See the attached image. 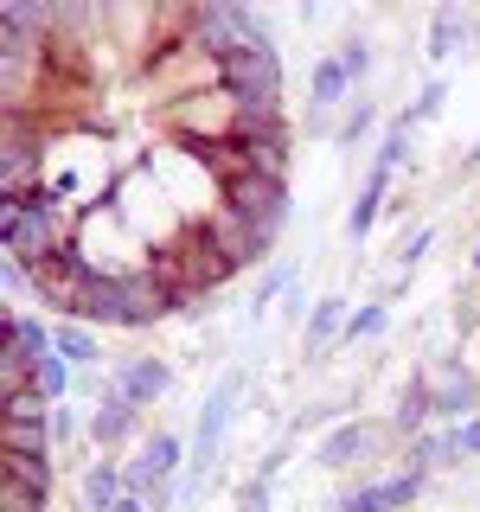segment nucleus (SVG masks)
<instances>
[{"label": "nucleus", "mask_w": 480, "mask_h": 512, "mask_svg": "<svg viewBox=\"0 0 480 512\" xmlns=\"http://www.w3.org/2000/svg\"><path fill=\"white\" fill-rule=\"evenodd\" d=\"M442 109V84H423V96H416V103L404 109V116H397V128H410V122H423V116H436Z\"/></svg>", "instance_id": "nucleus-26"}, {"label": "nucleus", "mask_w": 480, "mask_h": 512, "mask_svg": "<svg viewBox=\"0 0 480 512\" xmlns=\"http://www.w3.org/2000/svg\"><path fill=\"white\" fill-rule=\"evenodd\" d=\"M244 512H269V480H263V474L244 487Z\"/></svg>", "instance_id": "nucleus-30"}, {"label": "nucleus", "mask_w": 480, "mask_h": 512, "mask_svg": "<svg viewBox=\"0 0 480 512\" xmlns=\"http://www.w3.org/2000/svg\"><path fill=\"white\" fill-rule=\"evenodd\" d=\"M116 512H154V506L141 500V493H122V500H116Z\"/></svg>", "instance_id": "nucleus-33"}, {"label": "nucleus", "mask_w": 480, "mask_h": 512, "mask_svg": "<svg viewBox=\"0 0 480 512\" xmlns=\"http://www.w3.org/2000/svg\"><path fill=\"white\" fill-rule=\"evenodd\" d=\"M32 384L45 391V404H58L64 397V384H71V359L52 346V352H39V365H32Z\"/></svg>", "instance_id": "nucleus-20"}, {"label": "nucleus", "mask_w": 480, "mask_h": 512, "mask_svg": "<svg viewBox=\"0 0 480 512\" xmlns=\"http://www.w3.org/2000/svg\"><path fill=\"white\" fill-rule=\"evenodd\" d=\"M340 64H346V77H352V84H359V77L372 71V45H365V39H346V52H340Z\"/></svg>", "instance_id": "nucleus-27"}, {"label": "nucleus", "mask_w": 480, "mask_h": 512, "mask_svg": "<svg viewBox=\"0 0 480 512\" xmlns=\"http://www.w3.org/2000/svg\"><path fill=\"white\" fill-rule=\"evenodd\" d=\"M365 128H372V103H352V109H346V122H340V141L352 148V141H359Z\"/></svg>", "instance_id": "nucleus-28"}, {"label": "nucleus", "mask_w": 480, "mask_h": 512, "mask_svg": "<svg viewBox=\"0 0 480 512\" xmlns=\"http://www.w3.org/2000/svg\"><path fill=\"white\" fill-rule=\"evenodd\" d=\"M199 231H205V244H212L218 256H231L237 269H244V263H256V256H269V244H276V231H269V224H250V218H237L231 205H218V212L205 218Z\"/></svg>", "instance_id": "nucleus-4"}, {"label": "nucleus", "mask_w": 480, "mask_h": 512, "mask_svg": "<svg viewBox=\"0 0 480 512\" xmlns=\"http://www.w3.org/2000/svg\"><path fill=\"white\" fill-rule=\"evenodd\" d=\"M0 218H7V256L26 269H39L45 256L71 250L64 244V212H58V192L45 186L39 199H7L0 205Z\"/></svg>", "instance_id": "nucleus-2"}, {"label": "nucleus", "mask_w": 480, "mask_h": 512, "mask_svg": "<svg viewBox=\"0 0 480 512\" xmlns=\"http://www.w3.org/2000/svg\"><path fill=\"white\" fill-rule=\"evenodd\" d=\"M58 436H77V416L64 410V404H52V442H58Z\"/></svg>", "instance_id": "nucleus-31"}, {"label": "nucleus", "mask_w": 480, "mask_h": 512, "mask_svg": "<svg viewBox=\"0 0 480 512\" xmlns=\"http://www.w3.org/2000/svg\"><path fill=\"white\" fill-rule=\"evenodd\" d=\"M0 480H20V487H32L45 500L52 493V455H7L0 448Z\"/></svg>", "instance_id": "nucleus-14"}, {"label": "nucleus", "mask_w": 480, "mask_h": 512, "mask_svg": "<svg viewBox=\"0 0 480 512\" xmlns=\"http://www.w3.org/2000/svg\"><path fill=\"white\" fill-rule=\"evenodd\" d=\"M128 493V480L116 461H90V474H84V506L90 512H116V500Z\"/></svg>", "instance_id": "nucleus-13"}, {"label": "nucleus", "mask_w": 480, "mask_h": 512, "mask_svg": "<svg viewBox=\"0 0 480 512\" xmlns=\"http://www.w3.org/2000/svg\"><path fill=\"white\" fill-rule=\"evenodd\" d=\"M237 397H244V372H224L218 391L205 397V410H199V429H192V461H186V480H180V500H199L205 493V474H212V461H218V442H224V429H231Z\"/></svg>", "instance_id": "nucleus-3"}, {"label": "nucleus", "mask_w": 480, "mask_h": 512, "mask_svg": "<svg viewBox=\"0 0 480 512\" xmlns=\"http://www.w3.org/2000/svg\"><path fill=\"white\" fill-rule=\"evenodd\" d=\"M423 480L429 474H416V468H404V474H391V480H378V487H352L333 512H404L416 493H423Z\"/></svg>", "instance_id": "nucleus-8"}, {"label": "nucleus", "mask_w": 480, "mask_h": 512, "mask_svg": "<svg viewBox=\"0 0 480 512\" xmlns=\"http://www.w3.org/2000/svg\"><path fill=\"white\" fill-rule=\"evenodd\" d=\"M372 442H384V429H365V423H346V429H333V436L320 442V468H346V461H359Z\"/></svg>", "instance_id": "nucleus-12"}, {"label": "nucleus", "mask_w": 480, "mask_h": 512, "mask_svg": "<svg viewBox=\"0 0 480 512\" xmlns=\"http://www.w3.org/2000/svg\"><path fill=\"white\" fill-rule=\"evenodd\" d=\"M461 39H468V20H461V13H436V20H429V58L461 52Z\"/></svg>", "instance_id": "nucleus-21"}, {"label": "nucleus", "mask_w": 480, "mask_h": 512, "mask_svg": "<svg viewBox=\"0 0 480 512\" xmlns=\"http://www.w3.org/2000/svg\"><path fill=\"white\" fill-rule=\"evenodd\" d=\"M0 442H7V455H52V416H7Z\"/></svg>", "instance_id": "nucleus-11"}, {"label": "nucleus", "mask_w": 480, "mask_h": 512, "mask_svg": "<svg viewBox=\"0 0 480 512\" xmlns=\"http://www.w3.org/2000/svg\"><path fill=\"white\" fill-rule=\"evenodd\" d=\"M346 84H352L346 64L340 58H320V71H314V128H327V109L346 96Z\"/></svg>", "instance_id": "nucleus-16"}, {"label": "nucleus", "mask_w": 480, "mask_h": 512, "mask_svg": "<svg viewBox=\"0 0 480 512\" xmlns=\"http://www.w3.org/2000/svg\"><path fill=\"white\" fill-rule=\"evenodd\" d=\"M128 429H135V404L109 391L103 404H96V416H90V442H122Z\"/></svg>", "instance_id": "nucleus-15"}, {"label": "nucleus", "mask_w": 480, "mask_h": 512, "mask_svg": "<svg viewBox=\"0 0 480 512\" xmlns=\"http://www.w3.org/2000/svg\"><path fill=\"white\" fill-rule=\"evenodd\" d=\"M429 416H436V391H429V378H416L404 391V404H397V416H391V429H397V436H416Z\"/></svg>", "instance_id": "nucleus-17"}, {"label": "nucleus", "mask_w": 480, "mask_h": 512, "mask_svg": "<svg viewBox=\"0 0 480 512\" xmlns=\"http://www.w3.org/2000/svg\"><path fill=\"white\" fill-rule=\"evenodd\" d=\"M333 333H346V301H340V295L314 301V314H308V346L320 352V346L333 340Z\"/></svg>", "instance_id": "nucleus-19"}, {"label": "nucleus", "mask_w": 480, "mask_h": 512, "mask_svg": "<svg viewBox=\"0 0 480 512\" xmlns=\"http://www.w3.org/2000/svg\"><path fill=\"white\" fill-rule=\"evenodd\" d=\"M455 442H461V455H480V416H468V423H455Z\"/></svg>", "instance_id": "nucleus-29"}, {"label": "nucleus", "mask_w": 480, "mask_h": 512, "mask_svg": "<svg viewBox=\"0 0 480 512\" xmlns=\"http://www.w3.org/2000/svg\"><path fill=\"white\" fill-rule=\"evenodd\" d=\"M173 474H180V442L173 436H148V448L122 468L128 493H141V500H154L160 487H173Z\"/></svg>", "instance_id": "nucleus-7"}, {"label": "nucleus", "mask_w": 480, "mask_h": 512, "mask_svg": "<svg viewBox=\"0 0 480 512\" xmlns=\"http://www.w3.org/2000/svg\"><path fill=\"white\" fill-rule=\"evenodd\" d=\"M52 346H58L71 365H90V359H96V333H90V327H52Z\"/></svg>", "instance_id": "nucleus-22"}, {"label": "nucleus", "mask_w": 480, "mask_h": 512, "mask_svg": "<svg viewBox=\"0 0 480 512\" xmlns=\"http://www.w3.org/2000/svg\"><path fill=\"white\" fill-rule=\"evenodd\" d=\"M282 288H295V269H288V263H276L263 282H256V308H269V301H276Z\"/></svg>", "instance_id": "nucleus-25"}, {"label": "nucleus", "mask_w": 480, "mask_h": 512, "mask_svg": "<svg viewBox=\"0 0 480 512\" xmlns=\"http://www.w3.org/2000/svg\"><path fill=\"white\" fill-rule=\"evenodd\" d=\"M384 186H391V167H378L372 160V173H365V192H359V205H352V237H365L372 231V218H378V205H384Z\"/></svg>", "instance_id": "nucleus-18"}, {"label": "nucleus", "mask_w": 480, "mask_h": 512, "mask_svg": "<svg viewBox=\"0 0 480 512\" xmlns=\"http://www.w3.org/2000/svg\"><path fill=\"white\" fill-rule=\"evenodd\" d=\"M468 160H480V148H474V154H468Z\"/></svg>", "instance_id": "nucleus-34"}, {"label": "nucleus", "mask_w": 480, "mask_h": 512, "mask_svg": "<svg viewBox=\"0 0 480 512\" xmlns=\"http://www.w3.org/2000/svg\"><path fill=\"white\" fill-rule=\"evenodd\" d=\"M224 205H231L237 218H250V224H269V231H282V218H288V186L269 180V173H244V180L224 186Z\"/></svg>", "instance_id": "nucleus-6"}, {"label": "nucleus", "mask_w": 480, "mask_h": 512, "mask_svg": "<svg viewBox=\"0 0 480 512\" xmlns=\"http://www.w3.org/2000/svg\"><path fill=\"white\" fill-rule=\"evenodd\" d=\"M90 282H96V269L84 263V250H58V256H45V263L32 269L39 301H52V308H64V314H77V301H84Z\"/></svg>", "instance_id": "nucleus-5"}, {"label": "nucleus", "mask_w": 480, "mask_h": 512, "mask_svg": "<svg viewBox=\"0 0 480 512\" xmlns=\"http://www.w3.org/2000/svg\"><path fill=\"white\" fill-rule=\"evenodd\" d=\"M429 391H436V416H442V423H468V416L480 410V384L461 372L455 359H448L442 372L429 378Z\"/></svg>", "instance_id": "nucleus-9"}, {"label": "nucleus", "mask_w": 480, "mask_h": 512, "mask_svg": "<svg viewBox=\"0 0 480 512\" xmlns=\"http://www.w3.org/2000/svg\"><path fill=\"white\" fill-rule=\"evenodd\" d=\"M384 327V301H372V308H359V314H352L346 320V333H340V340H372V333Z\"/></svg>", "instance_id": "nucleus-24"}, {"label": "nucleus", "mask_w": 480, "mask_h": 512, "mask_svg": "<svg viewBox=\"0 0 480 512\" xmlns=\"http://www.w3.org/2000/svg\"><path fill=\"white\" fill-rule=\"evenodd\" d=\"M0 512H45V500L20 480H0Z\"/></svg>", "instance_id": "nucleus-23"}, {"label": "nucleus", "mask_w": 480, "mask_h": 512, "mask_svg": "<svg viewBox=\"0 0 480 512\" xmlns=\"http://www.w3.org/2000/svg\"><path fill=\"white\" fill-rule=\"evenodd\" d=\"M423 250H429V231H416L410 244H404V256H397V263H404V269H410V263H423Z\"/></svg>", "instance_id": "nucleus-32"}, {"label": "nucleus", "mask_w": 480, "mask_h": 512, "mask_svg": "<svg viewBox=\"0 0 480 512\" xmlns=\"http://www.w3.org/2000/svg\"><path fill=\"white\" fill-rule=\"evenodd\" d=\"M167 384H173V372H167L160 359H122V372H116V397H128V404L141 410V404H154Z\"/></svg>", "instance_id": "nucleus-10"}, {"label": "nucleus", "mask_w": 480, "mask_h": 512, "mask_svg": "<svg viewBox=\"0 0 480 512\" xmlns=\"http://www.w3.org/2000/svg\"><path fill=\"white\" fill-rule=\"evenodd\" d=\"M173 308H180V295L154 269H141V276H96L84 288V301H77L84 320H109V327H148V320L173 314Z\"/></svg>", "instance_id": "nucleus-1"}]
</instances>
